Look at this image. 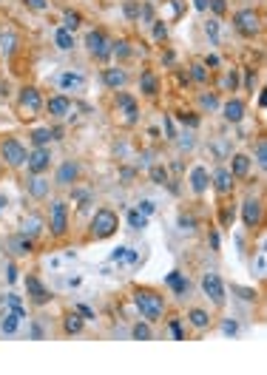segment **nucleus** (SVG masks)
<instances>
[{"mask_svg":"<svg viewBox=\"0 0 267 375\" xmlns=\"http://www.w3.org/2000/svg\"><path fill=\"white\" fill-rule=\"evenodd\" d=\"M134 304H137V310L142 313L145 321H159L162 313H165V298H162L157 290H148V287L134 290Z\"/></svg>","mask_w":267,"mask_h":375,"instance_id":"obj_1","label":"nucleus"},{"mask_svg":"<svg viewBox=\"0 0 267 375\" xmlns=\"http://www.w3.org/2000/svg\"><path fill=\"white\" fill-rule=\"evenodd\" d=\"M117 213L111 208H100L94 213V219H91V239H108L111 233H117Z\"/></svg>","mask_w":267,"mask_h":375,"instance_id":"obj_2","label":"nucleus"},{"mask_svg":"<svg viewBox=\"0 0 267 375\" xmlns=\"http://www.w3.org/2000/svg\"><path fill=\"white\" fill-rule=\"evenodd\" d=\"M233 26L242 37H256L261 32V15L256 9H239L233 15Z\"/></svg>","mask_w":267,"mask_h":375,"instance_id":"obj_3","label":"nucleus"},{"mask_svg":"<svg viewBox=\"0 0 267 375\" xmlns=\"http://www.w3.org/2000/svg\"><path fill=\"white\" fill-rule=\"evenodd\" d=\"M0 160L6 162L9 168H23L26 160H29V154H26V145L15 136H9L0 142Z\"/></svg>","mask_w":267,"mask_h":375,"instance_id":"obj_4","label":"nucleus"},{"mask_svg":"<svg viewBox=\"0 0 267 375\" xmlns=\"http://www.w3.org/2000/svg\"><path fill=\"white\" fill-rule=\"evenodd\" d=\"M40 108H43L40 91L34 86H26L23 91H20V97H17V111H20V117H34Z\"/></svg>","mask_w":267,"mask_h":375,"instance_id":"obj_5","label":"nucleus"},{"mask_svg":"<svg viewBox=\"0 0 267 375\" xmlns=\"http://www.w3.org/2000/svg\"><path fill=\"white\" fill-rule=\"evenodd\" d=\"M48 228L54 236H65L69 231V208H65V202H51V208H48Z\"/></svg>","mask_w":267,"mask_h":375,"instance_id":"obj_6","label":"nucleus"},{"mask_svg":"<svg viewBox=\"0 0 267 375\" xmlns=\"http://www.w3.org/2000/svg\"><path fill=\"white\" fill-rule=\"evenodd\" d=\"M86 46H88V51H91V57H97V60H105V57L114 51V43H111L102 32H88Z\"/></svg>","mask_w":267,"mask_h":375,"instance_id":"obj_7","label":"nucleus"},{"mask_svg":"<svg viewBox=\"0 0 267 375\" xmlns=\"http://www.w3.org/2000/svg\"><path fill=\"white\" fill-rule=\"evenodd\" d=\"M202 290H205V295H211V302L216 304V307L225 304V284H222V279L216 276V273H205Z\"/></svg>","mask_w":267,"mask_h":375,"instance_id":"obj_8","label":"nucleus"},{"mask_svg":"<svg viewBox=\"0 0 267 375\" xmlns=\"http://www.w3.org/2000/svg\"><path fill=\"white\" fill-rule=\"evenodd\" d=\"M26 165H29V171H32L34 176H37V174H43V171H48V165H51V154H48V148H46V145H43V148H34V151L29 154Z\"/></svg>","mask_w":267,"mask_h":375,"instance_id":"obj_9","label":"nucleus"},{"mask_svg":"<svg viewBox=\"0 0 267 375\" xmlns=\"http://www.w3.org/2000/svg\"><path fill=\"white\" fill-rule=\"evenodd\" d=\"M242 219H244L247 228H259V222H261V199H244Z\"/></svg>","mask_w":267,"mask_h":375,"instance_id":"obj_10","label":"nucleus"},{"mask_svg":"<svg viewBox=\"0 0 267 375\" xmlns=\"http://www.w3.org/2000/svg\"><path fill=\"white\" fill-rule=\"evenodd\" d=\"M233 179L236 176L230 174L228 168H219V171H216V174H213V188H216V193H219V196H228V193H233Z\"/></svg>","mask_w":267,"mask_h":375,"instance_id":"obj_11","label":"nucleus"},{"mask_svg":"<svg viewBox=\"0 0 267 375\" xmlns=\"http://www.w3.org/2000/svg\"><path fill=\"white\" fill-rule=\"evenodd\" d=\"M26 290H29V298H32V304H46L51 295H48V290L43 287V281L37 279V276H29L26 279Z\"/></svg>","mask_w":267,"mask_h":375,"instance_id":"obj_12","label":"nucleus"},{"mask_svg":"<svg viewBox=\"0 0 267 375\" xmlns=\"http://www.w3.org/2000/svg\"><path fill=\"white\" fill-rule=\"evenodd\" d=\"M9 250L15 256H29V253H34V242L29 239L26 233H17V236L9 239Z\"/></svg>","mask_w":267,"mask_h":375,"instance_id":"obj_13","label":"nucleus"},{"mask_svg":"<svg viewBox=\"0 0 267 375\" xmlns=\"http://www.w3.org/2000/svg\"><path fill=\"white\" fill-rule=\"evenodd\" d=\"M117 105L122 108V114H125V122H128V125H134V122H137V114H140L137 100H134L131 94H117Z\"/></svg>","mask_w":267,"mask_h":375,"instance_id":"obj_14","label":"nucleus"},{"mask_svg":"<svg viewBox=\"0 0 267 375\" xmlns=\"http://www.w3.org/2000/svg\"><path fill=\"white\" fill-rule=\"evenodd\" d=\"M208 185H211L208 168H205V165H196L193 171H190V188H193V193H205V191H208Z\"/></svg>","mask_w":267,"mask_h":375,"instance_id":"obj_15","label":"nucleus"},{"mask_svg":"<svg viewBox=\"0 0 267 375\" xmlns=\"http://www.w3.org/2000/svg\"><path fill=\"white\" fill-rule=\"evenodd\" d=\"M102 83L117 91V88H122L128 83V74L122 71V68H105V71H102Z\"/></svg>","mask_w":267,"mask_h":375,"instance_id":"obj_16","label":"nucleus"},{"mask_svg":"<svg viewBox=\"0 0 267 375\" xmlns=\"http://www.w3.org/2000/svg\"><path fill=\"white\" fill-rule=\"evenodd\" d=\"M48 114H51V117H65V114L71 111V100L69 97H63V94H57V97H51V100H48Z\"/></svg>","mask_w":267,"mask_h":375,"instance_id":"obj_17","label":"nucleus"},{"mask_svg":"<svg viewBox=\"0 0 267 375\" xmlns=\"http://www.w3.org/2000/svg\"><path fill=\"white\" fill-rule=\"evenodd\" d=\"M80 168L74 165V162H65V165H60V171H57V185H63V188H69V185H74V179H77Z\"/></svg>","mask_w":267,"mask_h":375,"instance_id":"obj_18","label":"nucleus"},{"mask_svg":"<svg viewBox=\"0 0 267 375\" xmlns=\"http://www.w3.org/2000/svg\"><path fill=\"white\" fill-rule=\"evenodd\" d=\"M222 114H225V120H228V122H242L244 103H242V100H228V103H225V108H222Z\"/></svg>","mask_w":267,"mask_h":375,"instance_id":"obj_19","label":"nucleus"},{"mask_svg":"<svg viewBox=\"0 0 267 375\" xmlns=\"http://www.w3.org/2000/svg\"><path fill=\"white\" fill-rule=\"evenodd\" d=\"M165 284H168V287H171V290H173V293H176V295H185V293H188V287H190V284H188V279H185V276H182L179 270L168 273Z\"/></svg>","mask_w":267,"mask_h":375,"instance_id":"obj_20","label":"nucleus"},{"mask_svg":"<svg viewBox=\"0 0 267 375\" xmlns=\"http://www.w3.org/2000/svg\"><path fill=\"white\" fill-rule=\"evenodd\" d=\"M29 193H32L34 199H46L48 196V179H43V176H34L32 182H29Z\"/></svg>","mask_w":267,"mask_h":375,"instance_id":"obj_21","label":"nucleus"},{"mask_svg":"<svg viewBox=\"0 0 267 375\" xmlns=\"http://www.w3.org/2000/svg\"><path fill=\"white\" fill-rule=\"evenodd\" d=\"M230 174H233V176H247V174H250V157H247V154H236Z\"/></svg>","mask_w":267,"mask_h":375,"instance_id":"obj_22","label":"nucleus"},{"mask_svg":"<svg viewBox=\"0 0 267 375\" xmlns=\"http://www.w3.org/2000/svg\"><path fill=\"white\" fill-rule=\"evenodd\" d=\"M188 321L196 330H208V327H211V316H208L205 310H199V307H193V310L188 313Z\"/></svg>","mask_w":267,"mask_h":375,"instance_id":"obj_23","label":"nucleus"},{"mask_svg":"<svg viewBox=\"0 0 267 375\" xmlns=\"http://www.w3.org/2000/svg\"><path fill=\"white\" fill-rule=\"evenodd\" d=\"M60 86H63V88H74V91H80V88L86 86V77H83V74H74V71H65L63 77H60Z\"/></svg>","mask_w":267,"mask_h":375,"instance_id":"obj_24","label":"nucleus"},{"mask_svg":"<svg viewBox=\"0 0 267 375\" xmlns=\"http://www.w3.org/2000/svg\"><path fill=\"white\" fill-rule=\"evenodd\" d=\"M83 330V319H80V313H69L63 319V333H69V335H74V333H80Z\"/></svg>","mask_w":267,"mask_h":375,"instance_id":"obj_25","label":"nucleus"},{"mask_svg":"<svg viewBox=\"0 0 267 375\" xmlns=\"http://www.w3.org/2000/svg\"><path fill=\"white\" fill-rule=\"evenodd\" d=\"M140 83H142V91H145L148 97H154L159 91V83H157V77H154V71H142Z\"/></svg>","mask_w":267,"mask_h":375,"instance_id":"obj_26","label":"nucleus"},{"mask_svg":"<svg viewBox=\"0 0 267 375\" xmlns=\"http://www.w3.org/2000/svg\"><path fill=\"white\" fill-rule=\"evenodd\" d=\"M40 231H43V219H40V216H29V219L23 222V233L29 236V239H34Z\"/></svg>","mask_w":267,"mask_h":375,"instance_id":"obj_27","label":"nucleus"},{"mask_svg":"<svg viewBox=\"0 0 267 375\" xmlns=\"http://www.w3.org/2000/svg\"><path fill=\"white\" fill-rule=\"evenodd\" d=\"M57 136V131H48V128H37L32 134V142H34V148H43V145L48 142V139H54Z\"/></svg>","mask_w":267,"mask_h":375,"instance_id":"obj_28","label":"nucleus"},{"mask_svg":"<svg viewBox=\"0 0 267 375\" xmlns=\"http://www.w3.org/2000/svg\"><path fill=\"white\" fill-rule=\"evenodd\" d=\"M54 43H57L60 48H63V51H69V48L74 46V34H71L69 29H60V32L54 34Z\"/></svg>","mask_w":267,"mask_h":375,"instance_id":"obj_29","label":"nucleus"},{"mask_svg":"<svg viewBox=\"0 0 267 375\" xmlns=\"http://www.w3.org/2000/svg\"><path fill=\"white\" fill-rule=\"evenodd\" d=\"M6 304H9V310H12V313H17L20 319H26V307H23V302H20V295L9 293L6 295Z\"/></svg>","mask_w":267,"mask_h":375,"instance_id":"obj_30","label":"nucleus"},{"mask_svg":"<svg viewBox=\"0 0 267 375\" xmlns=\"http://www.w3.org/2000/svg\"><path fill=\"white\" fill-rule=\"evenodd\" d=\"M128 224H131L134 231H142V228L148 224V216L140 213V210H131V213H128Z\"/></svg>","mask_w":267,"mask_h":375,"instance_id":"obj_31","label":"nucleus"},{"mask_svg":"<svg viewBox=\"0 0 267 375\" xmlns=\"http://www.w3.org/2000/svg\"><path fill=\"white\" fill-rule=\"evenodd\" d=\"M63 20H65V29H69V32H74V29H77V26L83 23V17H80V12H71V9H65Z\"/></svg>","mask_w":267,"mask_h":375,"instance_id":"obj_32","label":"nucleus"},{"mask_svg":"<svg viewBox=\"0 0 267 375\" xmlns=\"http://www.w3.org/2000/svg\"><path fill=\"white\" fill-rule=\"evenodd\" d=\"M17 321H20V316H17V313H9L6 319H3V324H0V330H3L6 335H12L17 330Z\"/></svg>","mask_w":267,"mask_h":375,"instance_id":"obj_33","label":"nucleus"},{"mask_svg":"<svg viewBox=\"0 0 267 375\" xmlns=\"http://www.w3.org/2000/svg\"><path fill=\"white\" fill-rule=\"evenodd\" d=\"M151 179H154L157 185H165L168 182V171L162 165H154V168H151Z\"/></svg>","mask_w":267,"mask_h":375,"instance_id":"obj_34","label":"nucleus"},{"mask_svg":"<svg viewBox=\"0 0 267 375\" xmlns=\"http://www.w3.org/2000/svg\"><path fill=\"white\" fill-rule=\"evenodd\" d=\"M131 333H134V338H137V341H148V338H151V327H148V324H137Z\"/></svg>","mask_w":267,"mask_h":375,"instance_id":"obj_35","label":"nucleus"},{"mask_svg":"<svg viewBox=\"0 0 267 375\" xmlns=\"http://www.w3.org/2000/svg\"><path fill=\"white\" fill-rule=\"evenodd\" d=\"M256 162H259L261 168L267 165V142L264 139H259V145H256Z\"/></svg>","mask_w":267,"mask_h":375,"instance_id":"obj_36","label":"nucleus"},{"mask_svg":"<svg viewBox=\"0 0 267 375\" xmlns=\"http://www.w3.org/2000/svg\"><path fill=\"white\" fill-rule=\"evenodd\" d=\"M190 74H193V80H196V83H205V80H208V71H205V65H202V63L190 65Z\"/></svg>","mask_w":267,"mask_h":375,"instance_id":"obj_37","label":"nucleus"},{"mask_svg":"<svg viewBox=\"0 0 267 375\" xmlns=\"http://www.w3.org/2000/svg\"><path fill=\"white\" fill-rule=\"evenodd\" d=\"M23 3L32 9V12H46L48 9V0H23Z\"/></svg>","mask_w":267,"mask_h":375,"instance_id":"obj_38","label":"nucleus"},{"mask_svg":"<svg viewBox=\"0 0 267 375\" xmlns=\"http://www.w3.org/2000/svg\"><path fill=\"white\" fill-rule=\"evenodd\" d=\"M208 6L213 9V15H225V12H228V3H225V0H208Z\"/></svg>","mask_w":267,"mask_h":375,"instance_id":"obj_39","label":"nucleus"},{"mask_svg":"<svg viewBox=\"0 0 267 375\" xmlns=\"http://www.w3.org/2000/svg\"><path fill=\"white\" fill-rule=\"evenodd\" d=\"M205 32H208V37H211L213 43L219 40V26H216V20H211V23L205 26Z\"/></svg>","mask_w":267,"mask_h":375,"instance_id":"obj_40","label":"nucleus"},{"mask_svg":"<svg viewBox=\"0 0 267 375\" xmlns=\"http://www.w3.org/2000/svg\"><path fill=\"white\" fill-rule=\"evenodd\" d=\"M0 43H6V54L15 51V34H0Z\"/></svg>","mask_w":267,"mask_h":375,"instance_id":"obj_41","label":"nucleus"},{"mask_svg":"<svg viewBox=\"0 0 267 375\" xmlns=\"http://www.w3.org/2000/svg\"><path fill=\"white\" fill-rule=\"evenodd\" d=\"M165 34H168L165 23H162V20H157V26H154V37H157V40H165Z\"/></svg>","mask_w":267,"mask_h":375,"instance_id":"obj_42","label":"nucleus"},{"mask_svg":"<svg viewBox=\"0 0 267 375\" xmlns=\"http://www.w3.org/2000/svg\"><path fill=\"white\" fill-rule=\"evenodd\" d=\"M171 333H173V338H176V341H185V333H182L179 321H171Z\"/></svg>","mask_w":267,"mask_h":375,"instance_id":"obj_43","label":"nucleus"},{"mask_svg":"<svg viewBox=\"0 0 267 375\" xmlns=\"http://www.w3.org/2000/svg\"><path fill=\"white\" fill-rule=\"evenodd\" d=\"M125 15L131 17V20H137V17H140V6H137L134 0H131V3H125Z\"/></svg>","mask_w":267,"mask_h":375,"instance_id":"obj_44","label":"nucleus"},{"mask_svg":"<svg viewBox=\"0 0 267 375\" xmlns=\"http://www.w3.org/2000/svg\"><path fill=\"white\" fill-rule=\"evenodd\" d=\"M77 313L83 316V319H94V310H91L88 304H77Z\"/></svg>","mask_w":267,"mask_h":375,"instance_id":"obj_45","label":"nucleus"},{"mask_svg":"<svg viewBox=\"0 0 267 375\" xmlns=\"http://www.w3.org/2000/svg\"><path fill=\"white\" fill-rule=\"evenodd\" d=\"M179 120H182V122H188L190 128H196V125H199V117H193V114H179Z\"/></svg>","mask_w":267,"mask_h":375,"instance_id":"obj_46","label":"nucleus"},{"mask_svg":"<svg viewBox=\"0 0 267 375\" xmlns=\"http://www.w3.org/2000/svg\"><path fill=\"white\" fill-rule=\"evenodd\" d=\"M202 105H205V108H216V97H213V94H202Z\"/></svg>","mask_w":267,"mask_h":375,"instance_id":"obj_47","label":"nucleus"},{"mask_svg":"<svg viewBox=\"0 0 267 375\" xmlns=\"http://www.w3.org/2000/svg\"><path fill=\"white\" fill-rule=\"evenodd\" d=\"M114 51L119 57H128V43H114Z\"/></svg>","mask_w":267,"mask_h":375,"instance_id":"obj_48","label":"nucleus"},{"mask_svg":"<svg viewBox=\"0 0 267 375\" xmlns=\"http://www.w3.org/2000/svg\"><path fill=\"white\" fill-rule=\"evenodd\" d=\"M179 224H182V231H193V219H190V216H182Z\"/></svg>","mask_w":267,"mask_h":375,"instance_id":"obj_49","label":"nucleus"},{"mask_svg":"<svg viewBox=\"0 0 267 375\" xmlns=\"http://www.w3.org/2000/svg\"><path fill=\"white\" fill-rule=\"evenodd\" d=\"M6 279L9 281H17V267H15V264H9V267H6Z\"/></svg>","mask_w":267,"mask_h":375,"instance_id":"obj_50","label":"nucleus"},{"mask_svg":"<svg viewBox=\"0 0 267 375\" xmlns=\"http://www.w3.org/2000/svg\"><path fill=\"white\" fill-rule=\"evenodd\" d=\"M222 330H225V333H228V335H233V333H236V330H239V327H236V321H225V324H222Z\"/></svg>","mask_w":267,"mask_h":375,"instance_id":"obj_51","label":"nucleus"},{"mask_svg":"<svg viewBox=\"0 0 267 375\" xmlns=\"http://www.w3.org/2000/svg\"><path fill=\"white\" fill-rule=\"evenodd\" d=\"M225 86H228L230 91H233V88H236V71H230L228 77H225Z\"/></svg>","mask_w":267,"mask_h":375,"instance_id":"obj_52","label":"nucleus"},{"mask_svg":"<svg viewBox=\"0 0 267 375\" xmlns=\"http://www.w3.org/2000/svg\"><path fill=\"white\" fill-rule=\"evenodd\" d=\"M239 290V293H242V298H247V302H250V298H256V293H253V290H242V287H236Z\"/></svg>","mask_w":267,"mask_h":375,"instance_id":"obj_53","label":"nucleus"},{"mask_svg":"<svg viewBox=\"0 0 267 375\" xmlns=\"http://www.w3.org/2000/svg\"><path fill=\"white\" fill-rule=\"evenodd\" d=\"M125 250H128V248H117L114 253H111V259H114V262H117V259H122V256H125Z\"/></svg>","mask_w":267,"mask_h":375,"instance_id":"obj_54","label":"nucleus"},{"mask_svg":"<svg viewBox=\"0 0 267 375\" xmlns=\"http://www.w3.org/2000/svg\"><path fill=\"white\" fill-rule=\"evenodd\" d=\"M142 213H145V216L154 213V202H142Z\"/></svg>","mask_w":267,"mask_h":375,"instance_id":"obj_55","label":"nucleus"},{"mask_svg":"<svg viewBox=\"0 0 267 375\" xmlns=\"http://www.w3.org/2000/svg\"><path fill=\"white\" fill-rule=\"evenodd\" d=\"M211 248L219 250V236H216V233H211Z\"/></svg>","mask_w":267,"mask_h":375,"instance_id":"obj_56","label":"nucleus"},{"mask_svg":"<svg viewBox=\"0 0 267 375\" xmlns=\"http://www.w3.org/2000/svg\"><path fill=\"white\" fill-rule=\"evenodd\" d=\"M165 131H168V139H173V136H176V134H173V125H171V120H165Z\"/></svg>","mask_w":267,"mask_h":375,"instance_id":"obj_57","label":"nucleus"},{"mask_svg":"<svg viewBox=\"0 0 267 375\" xmlns=\"http://www.w3.org/2000/svg\"><path fill=\"white\" fill-rule=\"evenodd\" d=\"M196 9H199V12H205V9H208V0H196Z\"/></svg>","mask_w":267,"mask_h":375,"instance_id":"obj_58","label":"nucleus"}]
</instances>
